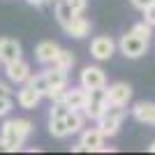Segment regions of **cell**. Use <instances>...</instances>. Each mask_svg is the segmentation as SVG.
I'll use <instances>...</instances> for the list:
<instances>
[{
    "instance_id": "cell-1",
    "label": "cell",
    "mask_w": 155,
    "mask_h": 155,
    "mask_svg": "<svg viewBox=\"0 0 155 155\" xmlns=\"http://www.w3.org/2000/svg\"><path fill=\"white\" fill-rule=\"evenodd\" d=\"M123 118H125L123 107L109 104V107H107V111H104L102 116H100V120H97V127L102 130V134H104V137H114L118 130H120Z\"/></svg>"
},
{
    "instance_id": "cell-2",
    "label": "cell",
    "mask_w": 155,
    "mask_h": 155,
    "mask_svg": "<svg viewBox=\"0 0 155 155\" xmlns=\"http://www.w3.org/2000/svg\"><path fill=\"white\" fill-rule=\"evenodd\" d=\"M109 107V97H107V88H95V91H88V102H86L84 111L91 120H100L104 111Z\"/></svg>"
},
{
    "instance_id": "cell-3",
    "label": "cell",
    "mask_w": 155,
    "mask_h": 155,
    "mask_svg": "<svg viewBox=\"0 0 155 155\" xmlns=\"http://www.w3.org/2000/svg\"><path fill=\"white\" fill-rule=\"evenodd\" d=\"M118 46H120V51L127 56V58H141L143 53L148 51V42L141 37H137L134 32H127V35H123L120 37V42H118Z\"/></svg>"
},
{
    "instance_id": "cell-4",
    "label": "cell",
    "mask_w": 155,
    "mask_h": 155,
    "mask_svg": "<svg viewBox=\"0 0 155 155\" xmlns=\"http://www.w3.org/2000/svg\"><path fill=\"white\" fill-rule=\"evenodd\" d=\"M2 143H5V150H9V153H14V150H21V146H23V141H26V137L19 132V127L14 125V118L12 120H5V125H2Z\"/></svg>"
},
{
    "instance_id": "cell-5",
    "label": "cell",
    "mask_w": 155,
    "mask_h": 155,
    "mask_svg": "<svg viewBox=\"0 0 155 155\" xmlns=\"http://www.w3.org/2000/svg\"><path fill=\"white\" fill-rule=\"evenodd\" d=\"M79 84L84 86L86 91H95V88H104L107 84V77L100 67H84L81 77H79Z\"/></svg>"
},
{
    "instance_id": "cell-6",
    "label": "cell",
    "mask_w": 155,
    "mask_h": 155,
    "mask_svg": "<svg viewBox=\"0 0 155 155\" xmlns=\"http://www.w3.org/2000/svg\"><path fill=\"white\" fill-rule=\"evenodd\" d=\"M107 97H109V104H116V107H125V104L132 100V88L125 81H118V84H111L107 88Z\"/></svg>"
},
{
    "instance_id": "cell-7",
    "label": "cell",
    "mask_w": 155,
    "mask_h": 155,
    "mask_svg": "<svg viewBox=\"0 0 155 155\" xmlns=\"http://www.w3.org/2000/svg\"><path fill=\"white\" fill-rule=\"evenodd\" d=\"M114 51H116V42L111 37H95L91 42V53L95 60H109L111 56H114Z\"/></svg>"
},
{
    "instance_id": "cell-8",
    "label": "cell",
    "mask_w": 155,
    "mask_h": 155,
    "mask_svg": "<svg viewBox=\"0 0 155 155\" xmlns=\"http://www.w3.org/2000/svg\"><path fill=\"white\" fill-rule=\"evenodd\" d=\"M5 72H7V79L12 84H28V79L32 77L30 74V65L26 60H14V63H7L5 65Z\"/></svg>"
},
{
    "instance_id": "cell-9",
    "label": "cell",
    "mask_w": 155,
    "mask_h": 155,
    "mask_svg": "<svg viewBox=\"0 0 155 155\" xmlns=\"http://www.w3.org/2000/svg\"><path fill=\"white\" fill-rule=\"evenodd\" d=\"M58 53H60V46L56 42H39L35 46V58L42 65H53L56 58H58Z\"/></svg>"
},
{
    "instance_id": "cell-10",
    "label": "cell",
    "mask_w": 155,
    "mask_h": 155,
    "mask_svg": "<svg viewBox=\"0 0 155 155\" xmlns=\"http://www.w3.org/2000/svg\"><path fill=\"white\" fill-rule=\"evenodd\" d=\"M104 141V134L100 127H91V130H84L81 132V146H84L86 153H91V150H100Z\"/></svg>"
},
{
    "instance_id": "cell-11",
    "label": "cell",
    "mask_w": 155,
    "mask_h": 155,
    "mask_svg": "<svg viewBox=\"0 0 155 155\" xmlns=\"http://www.w3.org/2000/svg\"><path fill=\"white\" fill-rule=\"evenodd\" d=\"M42 97H44L42 93H37L30 84H26L19 93H16V102H19L23 109H35V107L39 104V100H42Z\"/></svg>"
},
{
    "instance_id": "cell-12",
    "label": "cell",
    "mask_w": 155,
    "mask_h": 155,
    "mask_svg": "<svg viewBox=\"0 0 155 155\" xmlns=\"http://www.w3.org/2000/svg\"><path fill=\"white\" fill-rule=\"evenodd\" d=\"M65 32L74 39H81V37H86V35H91V21H86L81 14H77V16L65 26Z\"/></svg>"
},
{
    "instance_id": "cell-13",
    "label": "cell",
    "mask_w": 155,
    "mask_h": 155,
    "mask_svg": "<svg viewBox=\"0 0 155 155\" xmlns=\"http://www.w3.org/2000/svg\"><path fill=\"white\" fill-rule=\"evenodd\" d=\"M63 102L67 104L70 109H84L86 102H88V91H86L84 86H79V88H72V91H65Z\"/></svg>"
},
{
    "instance_id": "cell-14",
    "label": "cell",
    "mask_w": 155,
    "mask_h": 155,
    "mask_svg": "<svg viewBox=\"0 0 155 155\" xmlns=\"http://www.w3.org/2000/svg\"><path fill=\"white\" fill-rule=\"evenodd\" d=\"M132 116H134L139 123L155 125V104L153 102H139L134 109H132Z\"/></svg>"
},
{
    "instance_id": "cell-15",
    "label": "cell",
    "mask_w": 155,
    "mask_h": 155,
    "mask_svg": "<svg viewBox=\"0 0 155 155\" xmlns=\"http://www.w3.org/2000/svg\"><path fill=\"white\" fill-rule=\"evenodd\" d=\"M21 60V44L16 39H5L2 42V51H0V63H14Z\"/></svg>"
},
{
    "instance_id": "cell-16",
    "label": "cell",
    "mask_w": 155,
    "mask_h": 155,
    "mask_svg": "<svg viewBox=\"0 0 155 155\" xmlns=\"http://www.w3.org/2000/svg\"><path fill=\"white\" fill-rule=\"evenodd\" d=\"M74 16H77V12H74V7L70 5V0H58V2H56V19H58V23L63 28L67 26Z\"/></svg>"
},
{
    "instance_id": "cell-17",
    "label": "cell",
    "mask_w": 155,
    "mask_h": 155,
    "mask_svg": "<svg viewBox=\"0 0 155 155\" xmlns=\"http://www.w3.org/2000/svg\"><path fill=\"white\" fill-rule=\"evenodd\" d=\"M86 111L84 109H72L70 114H67V130H70V134H77V132H81V127H84V120H86Z\"/></svg>"
},
{
    "instance_id": "cell-18",
    "label": "cell",
    "mask_w": 155,
    "mask_h": 155,
    "mask_svg": "<svg viewBox=\"0 0 155 155\" xmlns=\"http://www.w3.org/2000/svg\"><path fill=\"white\" fill-rule=\"evenodd\" d=\"M49 132H51L56 139H65V137H70L67 120H65V118H49Z\"/></svg>"
},
{
    "instance_id": "cell-19",
    "label": "cell",
    "mask_w": 155,
    "mask_h": 155,
    "mask_svg": "<svg viewBox=\"0 0 155 155\" xmlns=\"http://www.w3.org/2000/svg\"><path fill=\"white\" fill-rule=\"evenodd\" d=\"M28 84L35 88L37 93H42V95L46 97V93H49V88H51V84H49V77H46V72H42V74H35V77L28 79Z\"/></svg>"
},
{
    "instance_id": "cell-20",
    "label": "cell",
    "mask_w": 155,
    "mask_h": 155,
    "mask_svg": "<svg viewBox=\"0 0 155 155\" xmlns=\"http://www.w3.org/2000/svg\"><path fill=\"white\" fill-rule=\"evenodd\" d=\"M46 77L51 86H67V70H60L53 65V70H46Z\"/></svg>"
},
{
    "instance_id": "cell-21",
    "label": "cell",
    "mask_w": 155,
    "mask_h": 155,
    "mask_svg": "<svg viewBox=\"0 0 155 155\" xmlns=\"http://www.w3.org/2000/svg\"><path fill=\"white\" fill-rule=\"evenodd\" d=\"M56 67H60V70H72V65H74V56H72V51H67V49H60L58 58H56Z\"/></svg>"
},
{
    "instance_id": "cell-22",
    "label": "cell",
    "mask_w": 155,
    "mask_h": 155,
    "mask_svg": "<svg viewBox=\"0 0 155 155\" xmlns=\"http://www.w3.org/2000/svg\"><path fill=\"white\" fill-rule=\"evenodd\" d=\"M130 32H134L137 37H141V39H146V42H148L150 35H153V26H150L148 21H141V23H134Z\"/></svg>"
},
{
    "instance_id": "cell-23",
    "label": "cell",
    "mask_w": 155,
    "mask_h": 155,
    "mask_svg": "<svg viewBox=\"0 0 155 155\" xmlns=\"http://www.w3.org/2000/svg\"><path fill=\"white\" fill-rule=\"evenodd\" d=\"M70 107L63 102V100H56V102L51 104V114H49V118H67V114H70Z\"/></svg>"
},
{
    "instance_id": "cell-24",
    "label": "cell",
    "mask_w": 155,
    "mask_h": 155,
    "mask_svg": "<svg viewBox=\"0 0 155 155\" xmlns=\"http://www.w3.org/2000/svg\"><path fill=\"white\" fill-rule=\"evenodd\" d=\"M14 125L19 127V132L23 137H30L32 134V123H30V120H26V118H14Z\"/></svg>"
},
{
    "instance_id": "cell-25",
    "label": "cell",
    "mask_w": 155,
    "mask_h": 155,
    "mask_svg": "<svg viewBox=\"0 0 155 155\" xmlns=\"http://www.w3.org/2000/svg\"><path fill=\"white\" fill-rule=\"evenodd\" d=\"M9 109H12V97H2V95H0V118L7 116Z\"/></svg>"
},
{
    "instance_id": "cell-26",
    "label": "cell",
    "mask_w": 155,
    "mask_h": 155,
    "mask_svg": "<svg viewBox=\"0 0 155 155\" xmlns=\"http://www.w3.org/2000/svg\"><path fill=\"white\" fill-rule=\"evenodd\" d=\"M143 21H148L150 26H155V2L143 9Z\"/></svg>"
},
{
    "instance_id": "cell-27",
    "label": "cell",
    "mask_w": 155,
    "mask_h": 155,
    "mask_svg": "<svg viewBox=\"0 0 155 155\" xmlns=\"http://www.w3.org/2000/svg\"><path fill=\"white\" fill-rule=\"evenodd\" d=\"M130 2H132V7H137V9H141V12H143L148 5H153L155 0H130Z\"/></svg>"
},
{
    "instance_id": "cell-28",
    "label": "cell",
    "mask_w": 155,
    "mask_h": 155,
    "mask_svg": "<svg viewBox=\"0 0 155 155\" xmlns=\"http://www.w3.org/2000/svg\"><path fill=\"white\" fill-rule=\"evenodd\" d=\"M70 5L74 7V12H77V14H81L86 9V0H70Z\"/></svg>"
},
{
    "instance_id": "cell-29",
    "label": "cell",
    "mask_w": 155,
    "mask_h": 155,
    "mask_svg": "<svg viewBox=\"0 0 155 155\" xmlns=\"http://www.w3.org/2000/svg\"><path fill=\"white\" fill-rule=\"evenodd\" d=\"M0 95H2V97H12V91H9V86L2 84V81H0Z\"/></svg>"
},
{
    "instance_id": "cell-30",
    "label": "cell",
    "mask_w": 155,
    "mask_h": 155,
    "mask_svg": "<svg viewBox=\"0 0 155 155\" xmlns=\"http://www.w3.org/2000/svg\"><path fill=\"white\" fill-rule=\"evenodd\" d=\"M26 2H28V5H35V7H42L46 0H26Z\"/></svg>"
},
{
    "instance_id": "cell-31",
    "label": "cell",
    "mask_w": 155,
    "mask_h": 155,
    "mask_svg": "<svg viewBox=\"0 0 155 155\" xmlns=\"http://www.w3.org/2000/svg\"><path fill=\"white\" fill-rule=\"evenodd\" d=\"M148 150H150V153H155V141H153V143L148 146Z\"/></svg>"
},
{
    "instance_id": "cell-32",
    "label": "cell",
    "mask_w": 155,
    "mask_h": 155,
    "mask_svg": "<svg viewBox=\"0 0 155 155\" xmlns=\"http://www.w3.org/2000/svg\"><path fill=\"white\" fill-rule=\"evenodd\" d=\"M0 150H5V143H2V139H0Z\"/></svg>"
},
{
    "instance_id": "cell-33",
    "label": "cell",
    "mask_w": 155,
    "mask_h": 155,
    "mask_svg": "<svg viewBox=\"0 0 155 155\" xmlns=\"http://www.w3.org/2000/svg\"><path fill=\"white\" fill-rule=\"evenodd\" d=\"M2 42H5V39H0V51H2Z\"/></svg>"
}]
</instances>
